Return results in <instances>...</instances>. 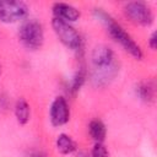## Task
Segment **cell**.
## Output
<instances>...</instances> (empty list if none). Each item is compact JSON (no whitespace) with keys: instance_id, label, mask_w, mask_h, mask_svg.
Here are the masks:
<instances>
[{"instance_id":"5","label":"cell","mask_w":157,"mask_h":157,"mask_svg":"<svg viewBox=\"0 0 157 157\" xmlns=\"http://www.w3.org/2000/svg\"><path fill=\"white\" fill-rule=\"evenodd\" d=\"M28 16V7L22 1H0V22L15 23Z\"/></svg>"},{"instance_id":"9","label":"cell","mask_w":157,"mask_h":157,"mask_svg":"<svg viewBox=\"0 0 157 157\" xmlns=\"http://www.w3.org/2000/svg\"><path fill=\"white\" fill-rule=\"evenodd\" d=\"M15 117L18 124L25 125L31 119V107L26 99L18 98L15 104Z\"/></svg>"},{"instance_id":"6","label":"cell","mask_w":157,"mask_h":157,"mask_svg":"<svg viewBox=\"0 0 157 157\" xmlns=\"http://www.w3.org/2000/svg\"><path fill=\"white\" fill-rule=\"evenodd\" d=\"M50 121L55 126H61L66 124L70 119V109L66 99L64 97H56L50 105Z\"/></svg>"},{"instance_id":"13","label":"cell","mask_w":157,"mask_h":157,"mask_svg":"<svg viewBox=\"0 0 157 157\" xmlns=\"http://www.w3.org/2000/svg\"><path fill=\"white\" fill-rule=\"evenodd\" d=\"M85 78H86V72H85V70H78L76 74H75V76L72 77V80L70 81V86H69V91L70 92H77L80 88H81V86L83 85V82H85Z\"/></svg>"},{"instance_id":"7","label":"cell","mask_w":157,"mask_h":157,"mask_svg":"<svg viewBox=\"0 0 157 157\" xmlns=\"http://www.w3.org/2000/svg\"><path fill=\"white\" fill-rule=\"evenodd\" d=\"M91 59H92V63H93V65L97 70L109 69V67L113 66L114 53L107 45H97L92 50Z\"/></svg>"},{"instance_id":"4","label":"cell","mask_w":157,"mask_h":157,"mask_svg":"<svg viewBox=\"0 0 157 157\" xmlns=\"http://www.w3.org/2000/svg\"><path fill=\"white\" fill-rule=\"evenodd\" d=\"M124 15L129 21L139 26H150L153 22V13L150 6L142 1H130L123 7Z\"/></svg>"},{"instance_id":"8","label":"cell","mask_w":157,"mask_h":157,"mask_svg":"<svg viewBox=\"0 0 157 157\" xmlns=\"http://www.w3.org/2000/svg\"><path fill=\"white\" fill-rule=\"evenodd\" d=\"M53 13L55 18H59L67 23L77 21L81 16L80 11L75 6L65 2H55L53 5Z\"/></svg>"},{"instance_id":"16","label":"cell","mask_w":157,"mask_h":157,"mask_svg":"<svg viewBox=\"0 0 157 157\" xmlns=\"http://www.w3.org/2000/svg\"><path fill=\"white\" fill-rule=\"evenodd\" d=\"M78 157H90V156H87L86 153H83V152H82V153H80V155H78Z\"/></svg>"},{"instance_id":"3","label":"cell","mask_w":157,"mask_h":157,"mask_svg":"<svg viewBox=\"0 0 157 157\" xmlns=\"http://www.w3.org/2000/svg\"><path fill=\"white\" fill-rule=\"evenodd\" d=\"M52 27H53L56 37L59 38V40L65 47H67L72 50L81 49V45H82L81 36L77 33V31L70 23L54 17L52 21Z\"/></svg>"},{"instance_id":"14","label":"cell","mask_w":157,"mask_h":157,"mask_svg":"<svg viewBox=\"0 0 157 157\" xmlns=\"http://www.w3.org/2000/svg\"><path fill=\"white\" fill-rule=\"evenodd\" d=\"M92 157H109V153L103 144H94L92 150Z\"/></svg>"},{"instance_id":"17","label":"cell","mask_w":157,"mask_h":157,"mask_svg":"<svg viewBox=\"0 0 157 157\" xmlns=\"http://www.w3.org/2000/svg\"><path fill=\"white\" fill-rule=\"evenodd\" d=\"M0 75H1V65H0Z\"/></svg>"},{"instance_id":"12","label":"cell","mask_w":157,"mask_h":157,"mask_svg":"<svg viewBox=\"0 0 157 157\" xmlns=\"http://www.w3.org/2000/svg\"><path fill=\"white\" fill-rule=\"evenodd\" d=\"M135 92L140 99H142L145 102H150L153 99L155 88L150 82H140V83H137Z\"/></svg>"},{"instance_id":"2","label":"cell","mask_w":157,"mask_h":157,"mask_svg":"<svg viewBox=\"0 0 157 157\" xmlns=\"http://www.w3.org/2000/svg\"><path fill=\"white\" fill-rule=\"evenodd\" d=\"M18 38L27 49H39L44 42L43 26L37 20H27L20 27Z\"/></svg>"},{"instance_id":"10","label":"cell","mask_w":157,"mask_h":157,"mask_svg":"<svg viewBox=\"0 0 157 157\" xmlns=\"http://www.w3.org/2000/svg\"><path fill=\"white\" fill-rule=\"evenodd\" d=\"M88 132L96 144H103L107 135V129L102 120L93 119L88 125Z\"/></svg>"},{"instance_id":"15","label":"cell","mask_w":157,"mask_h":157,"mask_svg":"<svg viewBox=\"0 0 157 157\" xmlns=\"http://www.w3.org/2000/svg\"><path fill=\"white\" fill-rule=\"evenodd\" d=\"M148 47H150L152 50H155V49H156V47H157V38H156V32H153V33L151 34L150 39H148Z\"/></svg>"},{"instance_id":"11","label":"cell","mask_w":157,"mask_h":157,"mask_svg":"<svg viewBox=\"0 0 157 157\" xmlns=\"http://www.w3.org/2000/svg\"><path fill=\"white\" fill-rule=\"evenodd\" d=\"M55 146H56L58 152H60L61 155H70L76 150L75 141L66 134H60L56 137Z\"/></svg>"},{"instance_id":"1","label":"cell","mask_w":157,"mask_h":157,"mask_svg":"<svg viewBox=\"0 0 157 157\" xmlns=\"http://www.w3.org/2000/svg\"><path fill=\"white\" fill-rule=\"evenodd\" d=\"M94 13H96V16L98 17V20H101V21L105 25L109 36H110L117 43H119V44L123 47V49H124L125 52H128L131 56H134V58L137 59V60L142 59L144 54H142V50H141L140 45L132 39V37H131L119 23H117V22H115L107 12H104L102 9H96V10H94Z\"/></svg>"}]
</instances>
